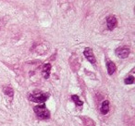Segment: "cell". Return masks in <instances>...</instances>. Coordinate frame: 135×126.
Segmentation results:
<instances>
[{"mask_svg":"<svg viewBox=\"0 0 135 126\" xmlns=\"http://www.w3.org/2000/svg\"><path fill=\"white\" fill-rule=\"evenodd\" d=\"M49 95L43 93L42 91H34L32 94L29 95L28 98L32 102H36V103H44L45 101H46V99L48 98Z\"/></svg>","mask_w":135,"mask_h":126,"instance_id":"1","label":"cell"},{"mask_svg":"<svg viewBox=\"0 0 135 126\" xmlns=\"http://www.w3.org/2000/svg\"><path fill=\"white\" fill-rule=\"evenodd\" d=\"M33 110L39 119L46 120V119L50 118V112H49V110L46 109V107H45L44 104L41 106H36V107H34Z\"/></svg>","mask_w":135,"mask_h":126,"instance_id":"2","label":"cell"},{"mask_svg":"<svg viewBox=\"0 0 135 126\" xmlns=\"http://www.w3.org/2000/svg\"><path fill=\"white\" fill-rule=\"evenodd\" d=\"M69 61H70V68H71V70L73 71V72H77L80 69V61H79V58H78L77 55L72 54Z\"/></svg>","mask_w":135,"mask_h":126,"instance_id":"3","label":"cell"},{"mask_svg":"<svg viewBox=\"0 0 135 126\" xmlns=\"http://www.w3.org/2000/svg\"><path fill=\"white\" fill-rule=\"evenodd\" d=\"M83 55H84L85 58H86L91 63H93V64L95 63V58H94V52H93V50L91 48H89V47L85 48L84 51H83Z\"/></svg>","mask_w":135,"mask_h":126,"instance_id":"4","label":"cell"},{"mask_svg":"<svg viewBox=\"0 0 135 126\" xmlns=\"http://www.w3.org/2000/svg\"><path fill=\"white\" fill-rule=\"evenodd\" d=\"M116 54L118 58H126L129 54V49L128 47H119L116 50Z\"/></svg>","mask_w":135,"mask_h":126,"instance_id":"5","label":"cell"},{"mask_svg":"<svg viewBox=\"0 0 135 126\" xmlns=\"http://www.w3.org/2000/svg\"><path fill=\"white\" fill-rule=\"evenodd\" d=\"M117 24H118V21H117L116 17H114V16H110V17H108L107 19V25L108 30L112 31L113 29L116 28Z\"/></svg>","mask_w":135,"mask_h":126,"instance_id":"6","label":"cell"},{"mask_svg":"<svg viewBox=\"0 0 135 126\" xmlns=\"http://www.w3.org/2000/svg\"><path fill=\"white\" fill-rule=\"evenodd\" d=\"M50 71H51V65L50 64H45L43 67V70H42V73L45 79H48L49 75H50Z\"/></svg>","mask_w":135,"mask_h":126,"instance_id":"7","label":"cell"},{"mask_svg":"<svg viewBox=\"0 0 135 126\" xmlns=\"http://www.w3.org/2000/svg\"><path fill=\"white\" fill-rule=\"evenodd\" d=\"M81 120H83L84 126H95V123H94V122L91 118H89V117L81 116Z\"/></svg>","mask_w":135,"mask_h":126,"instance_id":"8","label":"cell"},{"mask_svg":"<svg viewBox=\"0 0 135 126\" xmlns=\"http://www.w3.org/2000/svg\"><path fill=\"white\" fill-rule=\"evenodd\" d=\"M100 111H101L102 114L105 115L108 113L109 111V102L107 101V100H105V101L103 102V104H102L101 106V109H100Z\"/></svg>","mask_w":135,"mask_h":126,"instance_id":"9","label":"cell"},{"mask_svg":"<svg viewBox=\"0 0 135 126\" xmlns=\"http://www.w3.org/2000/svg\"><path fill=\"white\" fill-rule=\"evenodd\" d=\"M107 72H108V74L109 75H112L115 72H116V65H115L114 62L112 61H109L107 63Z\"/></svg>","mask_w":135,"mask_h":126,"instance_id":"10","label":"cell"},{"mask_svg":"<svg viewBox=\"0 0 135 126\" xmlns=\"http://www.w3.org/2000/svg\"><path fill=\"white\" fill-rule=\"evenodd\" d=\"M3 92H4L7 96H11V97L13 96V94H14L13 89H12L10 86H4V87H3Z\"/></svg>","mask_w":135,"mask_h":126,"instance_id":"11","label":"cell"},{"mask_svg":"<svg viewBox=\"0 0 135 126\" xmlns=\"http://www.w3.org/2000/svg\"><path fill=\"white\" fill-rule=\"evenodd\" d=\"M71 99L73 100L74 102H75L77 106H83V102L80 100V98H79V96H76V95H73V96H71Z\"/></svg>","mask_w":135,"mask_h":126,"instance_id":"12","label":"cell"},{"mask_svg":"<svg viewBox=\"0 0 135 126\" xmlns=\"http://www.w3.org/2000/svg\"><path fill=\"white\" fill-rule=\"evenodd\" d=\"M133 83H134V77L133 76H129L125 79L126 85H132Z\"/></svg>","mask_w":135,"mask_h":126,"instance_id":"13","label":"cell"}]
</instances>
